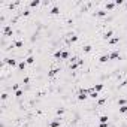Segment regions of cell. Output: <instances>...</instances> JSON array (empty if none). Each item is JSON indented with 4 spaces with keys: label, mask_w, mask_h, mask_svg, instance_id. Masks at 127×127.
I'll return each instance as SVG.
<instances>
[{
    "label": "cell",
    "mask_w": 127,
    "mask_h": 127,
    "mask_svg": "<svg viewBox=\"0 0 127 127\" xmlns=\"http://www.w3.org/2000/svg\"><path fill=\"white\" fill-rule=\"evenodd\" d=\"M88 94H90L88 90H79L78 91V100H85V99L88 97Z\"/></svg>",
    "instance_id": "obj_1"
},
{
    "label": "cell",
    "mask_w": 127,
    "mask_h": 127,
    "mask_svg": "<svg viewBox=\"0 0 127 127\" xmlns=\"http://www.w3.org/2000/svg\"><path fill=\"white\" fill-rule=\"evenodd\" d=\"M61 118H56L54 121H51V123H49V127H60L61 126Z\"/></svg>",
    "instance_id": "obj_2"
},
{
    "label": "cell",
    "mask_w": 127,
    "mask_h": 127,
    "mask_svg": "<svg viewBox=\"0 0 127 127\" xmlns=\"http://www.w3.org/2000/svg\"><path fill=\"white\" fill-rule=\"evenodd\" d=\"M88 91H90V94H88V97H91V99H97V97H99V93L93 90V87H91V88H88Z\"/></svg>",
    "instance_id": "obj_3"
},
{
    "label": "cell",
    "mask_w": 127,
    "mask_h": 127,
    "mask_svg": "<svg viewBox=\"0 0 127 127\" xmlns=\"http://www.w3.org/2000/svg\"><path fill=\"white\" fill-rule=\"evenodd\" d=\"M120 58V52L118 51H112L109 54V60H118Z\"/></svg>",
    "instance_id": "obj_4"
},
{
    "label": "cell",
    "mask_w": 127,
    "mask_h": 127,
    "mask_svg": "<svg viewBox=\"0 0 127 127\" xmlns=\"http://www.w3.org/2000/svg\"><path fill=\"white\" fill-rule=\"evenodd\" d=\"M3 35L5 36H12V29H10V25H6L3 29Z\"/></svg>",
    "instance_id": "obj_5"
},
{
    "label": "cell",
    "mask_w": 127,
    "mask_h": 127,
    "mask_svg": "<svg viewBox=\"0 0 127 127\" xmlns=\"http://www.w3.org/2000/svg\"><path fill=\"white\" fill-rule=\"evenodd\" d=\"M81 64H82V60H76L75 63H70V69H72V70H75V69L78 67V66H81Z\"/></svg>",
    "instance_id": "obj_6"
},
{
    "label": "cell",
    "mask_w": 127,
    "mask_h": 127,
    "mask_svg": "<svg viewBox=\"0 0 127 127\" xmlns=\"http://www.w3.org/2000/svg\"><path fill=\"white\" fill-rule=\"evenodd\" d=\"M112 36H114V31H112V30H108L106 33H105V36H103V37H105L106 41H109V39H112Z\"/></svg>",
    "instance_id": "obj_7"
},
{
    "label": "cell",
    "mask_w": 127,
    "mask_h": 127,
    "mask_svg": "<svg viewBox=\"0 0 127 127\" xmlns=\"http://www.w3.org/2000/svg\"><path fill=\"white\" fill-rule=\"evenodd\" d=\"M76 41H78V36H76V35H70L69 39H67L69 43H73V42H76Z\"/></svg>",
    "instance_id": "obj_8"
},
{
    "label": "cell",
    "mask_w": 127,
    "mask_h": 127,
    "mask_svg": "<svg viewBox=\"0 0 127 127\" xmlns=\"http://www.w3.org/2000/svg\"><path fill=\"white\" fill-rule=\"evenodd\" d=\"M108 60H109V54H105V56H102L100 58H99V61H100V63H106Z\"/></svg>",
    "instance_id": "obj_9"
},
{
    "label": "cell",
    "mask_w": 127,
    "mask_h": 127,
    "mask_svg": "<svg viewBox=\"0 0 127 127\" xmlns=\"http://www.w3.org/2000/svg\"><path fill=\"white\" fill-rule=\"evenodd\" d=\"M93 90L97 91V93H99V91H102V90H103V84H96L94 87H93Z\"/></svg>",
    "instance_id": "obj_10"
},
{
    "label": "cell",
    "mask_w": 127,
    "mask_h": 127,
    "mask_svg": "<svg viewBox=\"0 0 127 127\" xmlns=\"http://www.w3.org/2000/svg\"><path fill=\"white\" fill-rule=\"evenodd\" d=\"M6 63L14 67V66H16V60H14V58H6Z\"/></svg>",
    "instance_id": "obj_11"
},
{
    "label": "cell",
    "mask_w": 127,
    "mask_h": 127,
    "mask_svg": "<svg viewBox=\"0 0 127 127\" xmlns=\"http://www.w3.org/2000/svg\"><path fill=\"white\" fill-rule=\"evenodd\" d=\"M115 8V2H109V3H106V10H112Z\"/></svg>",
    "instance_id": "obj_12"
},
{
    "label": "cell",
    "mask_w": 127,
    "mask_h": 127,
    "mask_svg": "<svg viewBox=\"0 0 127 127\" xmlns=\"http://www.w3.org/2000/svg\"><path fill=\"white\" fill-rule=\"evenodd\" d=\"M70 56H69V52L67 51H61V60H69Z\"/></svg>",
    "instance_id": "obj_13"
},
{
    "label": "cell",
    "mask_w": 127,
    "mask_h": 127,
    "mask_svg": "<svg viewBox=\"0 0 127 127\" xmlns=\"http://www.w3.org/2000/svg\"><path fill=\"white\" fill-rule=\"evenodd\" d=\"M21 46H23V42H21V41H16V42L12 43V46H10V48H21Z\"/></svg>",
    "instance_id": "obj_14"
},
{
    "label": "cell",
    "mask_w": 127,
    "mask_h": 127,
    "mask_svg": "<svg viewBox=\"0 0 127 127\" xmlns=\"http://www.w3.org/2000/svg\"><path fill=\"white\" fill-rule=\"evenodd\" d=\"M99 121H100V124H108V117L106 115H102V117L99 118Z\"/></svg>",
    "instance_id": "obj_15"
},
{
    "label": "cell",
    "mask_w": 127,
    "mask_h": 127,
    "mask_svg": "<svg viewBox=\"0 0 127 127\" xmlns=\"http://www.w3.org/2000/svg\"><path fill=\"white\" fill-rule=\"evenodd\" d=\"M118 41H120V37H118V36H114L112 39H109V43H111V45H115Z\"/></svg>",
    "instance_id": "obj_16"
},
{
    "label": "cell",
    "mask_w": 127,
    "mask_h": 127,
    "mask_svg": "<svg viewBox=\"0 0 127 127\" xmlns=\"http://www.w3.org/2000/svg\"><path fill=\"white\" fill-rule=\"evenodd\" d=\"M25 63H27V64H33V63H35V57H33V56H29V57H27V60H25Z\"/></svg>",
    "instance_id": "obj_17"
},
{
    "label": "cell",
    "mask_w": 127,
    "mask_h": 127,
    "mask_svg": "<svg viewBox=\"0 0 127 127\" xmlns=\"http://www.w3.org/2000/svg\"><path fill=\"white\" fill-rule=\"evenodd\" d=\"M39 5H41L39 0H31V2H30V6L31 8H36V6H39Z\"/></svg>",
    "instance_id": "obj_18"
},
{
    "label": "cell",
    "mask_w": 127,
    "mask_h": 127,
    "mask_svg": "<svg viewBox=\"0 0 127 127\" xmlns=\"http://www.w3.org/2000/svg\"><path fill=\"white\" fill-rule=\"evenodd\" d=\"M99 18H103V16H106V10H97V14H96Z\"/></svg>",
    "instance_id": "obj_19"
},
{
    "label": "cell",
    "mask_w": 127,
    "mask_h": 127,
    "mask_svg": "<svg viewBox=\"0 0 127 127\" xmlns=\"http://www.w3.org/2000/svg\"><path fill=\"white\" fill-rule=\"evenodd\" d=\"M54 58H60V60H61V49H58V51H56V52H54Z\"/></svg>",
    "instance_id": "obj_20"
},
{
    "label": "cell",
    "mask_w": 127,
    "mask_h": 127,
    "mask_svg": "<svg viewBox=\"0 0 127 127\" xmlns=\"http://www.w3.org/2000/svg\"><path fill=\"white\" fill-rule=\"evenodd\" d=\"M25 66H27L25 61H21V63H18V69H20V70H24V69H25Z\"/></svg>",
    "instance_id": "obj_21"
},
{
    "label": "cell",
    "mask_w": 127,
    "mask_h": 127,
    "mask_svg": "<svg viewBox=\"0 0 127 127\" xmlns=\"http://www.w3.org/2000/svg\"><path fill=\"white\" fill-rule=\"evenodd\" d=\"M51 14H52V15H57V14H60V9H58L57 6H54V8L51 9Z\"/></svg>",
    "instance_id": "obj_22"
},
{
    "label": "cell",
    "mask_w": 127,
    "mask_h": 127,
    "mask_svg": "<svg viewBox=\"0 0 127 127\" xmlns=\"http://www.w3.org/2000/svg\"><path fill=\"white\" fill-rule=\"evenodd\" d=\"M82 49H84V52H90L91 51V45H84Z\"/></svg>",
    "instance_id": "obj_23"
},
{
    "label": "cell",
    "mask_w": 127,
    "mask_h": 127,
    "mask_svg": "<svg viewBox=\"0 0 127 127\" xmlns=\"http://www.w3.org/2000/svg\"><path fill=\"white\" fill-rule=\"evenodd\" d=\"M57 72H60L58 69H52V70H49V76H56L57 75Z\"/></svg>",
    "instance_id": "obj_24"
},
{
    "label": "cell",
    "mask_w": 127,
    "mask_h": 127,
    "mask_svg": "<svg viewBox=\"0 0 127 127\" xmlns=\"http://www.w3.org/2000/svg\"><path fill=\"white\" fill-rule=\"evenodd\" d=\"M120 112H121V114H127V105H124V106L120 108Z\"/></svg>",
    "instance_id": "obj_25"
},
{
    "label": "cell",
    "mask_w": 127,
    "mask_h": 127,
    "mask_svg": "<svg viewBox=\"0 0 127 127\" xmlns=\"http://www.w3.org/2000/svg\"><path fill=\"white\" fill-rule=\"evenodd\" d=\"M23 96V90H18V91H15V97H21Z\"/></svg>",
    "instance_id": "obj_26"
},
{
    "label": "cell",
    "mask_w": 127,
    "mask_h": 127,
    "mask_svg": "<svg viewBox=\"0 0 127 127\" xmlns=\"http://www.w3.org/2000/svg\"><path fill=\"white\" fill-rule=\"evenodd\" d=\"M12 90H14V91H18V90H20V84H14V85H12Z\"/></svg>",
    "instance_id": "obj_27"
},
{
    "label": "cell",
    "mask_w": 127,
    "mask_h": 127,
    "mask_svg": "<svg viewBox=\"0 0 127 127\" xmlns=\"http://www.w3.org/2000/svg\"><path fill=\"white\" fill-rule=\"evenodd\" d=\"M118 105H120V106H124V105H126V100H124V99H120V100H118Z\"/></svg>",
    "instance_id": "obj_28"
},
{
    "label": "cell",
    "mask_w": 127,
    "mask_h": 127,
    "mask_svg": "<svg viewBox=\"0 0 127 127\" xmlns=\"http://www.w3.org/2000/svg\"><path fill=\"white\" fill-rule=\"evenodd\" d=\"M23 15H24V16H29V15H30V9H24Z\"/></svg>",
    "instance_id": "obj_29"
},
{
    "label": "cell",
    "mask_w": 127,
    "mask_h": 127,
    "mask_svg": "<svg viewBox=\"0 0 127 127\" xmlns=\"http://www.w3.org/2000/svg\"><path fill=\"white\" fill-rule=\"evenodd\" d=\"M57 114H58V115H63V114H64V109H63V108L57 109Z\"/></svg>",
    "instance_id": "obj_30"
},
{
    "label": "cell",
    "mask_w": 127,
    "mask_h": 127,
    "mask_svg": "<svg viewBox=\"0 0 127 127\" xmlns=\"http://www.w3.org/2000/svg\"><path fill=\"white\" fill-rule=\"evenodd\" d=\"M29 82H30V78H27V76H25V78L23 79V84H29Z\"/></svg>",
    "instance_id": "obj_31"
},
{
    "label": "cell",
    "mask_w": 127,
    "mask_h": 127,
    "mask_svg": "<svg viewBox=\"0 0 127 127\" xmlns=\"http://www.w3.org/2000/svg\"><path fill=\"white\" fill-rule=\"evenodd\" d=\"M6 99H8V94H6V93H3V94H2V100H6Z\"/></svg>",
    "instance_id": "obj_32"
},
{
    "label": "cell",
    "mask_w": 127,
    "mask_h": 127,
    "mask_svg": "<svg viewBox=\"0 0 127 127\" xmlns=\"http://www.w3.org/2000/svg\"><path fill=\"white\" fill-rule=\"evenodd\" d=\"M115 5H123V0H115Z\"/></svg>",
    "instance_id": "obj_33"
},
{
    "label": "cell",
    "mask_w": 127,
    "mask_h": 127,
    "mask_svg": "<svg viewBox=\"0 0 127 127\" xmlns=\"http://www.w3.org/2000/svg\"><path fill=\"white\" fill-rule=\"evenodd\" d=\"M99 127H108V124H100Z\"/></svg>",
    "instance_id": "obj_34"
},
{
    "label": "cell",
    "mask_w": 127,
    "mask_h": 127,
    "mask_svg": "<svg viewBox=\"0 0 127 127\" xmlns=\"http://www.w3.org/2000/svg\"><path fill=\"white\" fill-rule=\"evenodd\" d=\"M69 127H73V126H69Z\"/></svg>",
    "instance_id": "obj_35"
}]
</instances>
